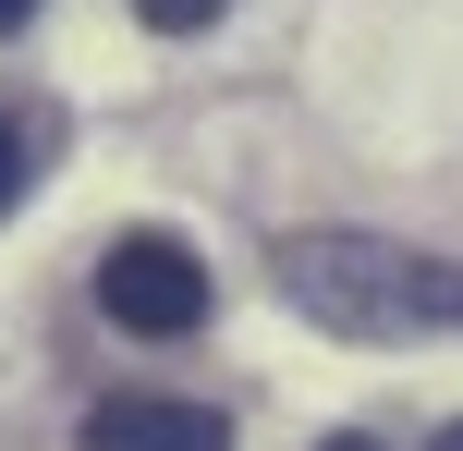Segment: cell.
<instances>
[{"label":"cell","mask_w":463,"mask_h":451,"mask_svg":"<svg viewBox=\"0 0 463 451\" xmlns=\"http://www.w3.org/2000/svg\"><path fill=\"white\" fill-rule=\"evenodd\" d=\"M269 268H280V305L342 342L463 330V257H427V244H391V232H280Z\"/></svg>","instance_id":"cell-1"},{"label":"cell","mask_w":463,"mask_h":451,"mask_svg":"<svg viewBox=\"0 0 463 451\" xmlns=\"http://www.w3.org/2000/svg\"><path fill=\"white\" fill-rule=\"evenodd\" d=\"M98 305H110L135 342H184L195 317H208V268H195L171 232H122L110 257H98Z\"/></svg>","instance_id":"cell-2"},{"label":"cell","mask_w":463,"mask_h":451,"mask_svg":"<svg viewBox=\"0 0 463 451\" xmlns=\"http://www.w3.org/2000/svg\"><path fill=\"white\" fill-rule=\"evenodd\" d=\"M86 451H232V428L184 390H122V403L86 415Z\"/></svg>","instance_id":"cell-3"},{"label":"cell","mask_w":463,"mask_h":451,"mask_svg":"<svg viewBox=\"0 0 463 451\" xmlns=\"http://www.w3.org/2000/svg\"><path fill=\"white\" fill-rule=\"evenodd\" d=\"M135 13H146V24H159V37H195V24H220V13H232V0H135Z\"/></svg>","instance_id":"cell-4"},{"label":"cell","mask_w":463,"mask_h":451,"mask_svg":"<svg viewBox=\"0 0 463 451\" xmlns=\"http://www.w3.org/2000/svg\"><path fill=\"white\" fill-rule=\"evenodd\" d=\"M24 195V135H13V110H0V208Z\"/></svg>","instance_id":"cell-5"},{"label":"cell","mask_w":463,"mask_h":451,"mask_svg":"<svg viewBox=\"0 0 463 451\" xmlns=\"http://www.w3.org/2000/svg\"><path fill=\"white\" fill-rule=\"evenodd\" d=\"M24 13H37V0H0V37H13V24H24Z\"/></svg>","instance_id":"cell-6"},{"label":"cell","mask_w":463,"mask_h":451,"mask_svg":"<svg viewBox=\"0 0 463 451\" xmlns=\"http://www.w3.org/2000/svg\"><path fill=\"white\" fill-rule=\"evenodd\" d=\"M439 451H463V415H451V428H439Z\"/></svg>","instance_id":"cell-7"},{"label":"cell","mask_w":463,"mask_h":451,"mask_svg":"<svg viewBox=\"0 0 463 451\" xmlns=\"http://www.w3.org/2000/svg\"><path fill=\"white\" fill-rule=\"evenodd\" d=\"M329 451H378V439H329Z\"/></svg>","instance_id":"cell-8"}]
</instances>
